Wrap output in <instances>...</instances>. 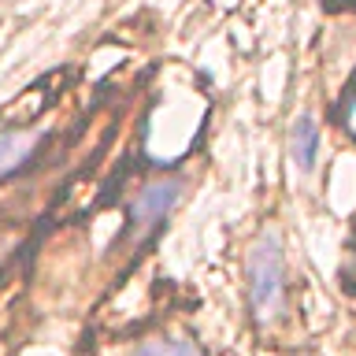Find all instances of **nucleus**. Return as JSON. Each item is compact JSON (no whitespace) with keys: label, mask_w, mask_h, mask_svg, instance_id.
Wrapping results in <instances>:
<instances>
[{"label":"nucleus","mask_w":356,"mask_h":356,"mask_svg":"<svg viewBox=\"0 0 356 356\" xmlns=\"http://www.w3.org/2000/svg\"><path fill=\"white\" fill-rule=\"evenodd\" d=\"M138 356H200V349L186 338H156L149 345H141Z\"/></svg>","instance_id":"obj_5"},{"label":"nucleus","mask_w":356,"mask_h":356,"mask_svg":"<svg viewBox=\"0 0 356 356\" xmlns=\"http://www.w3.org/2000/svg\"><path fill=\"white\" fill-rule=\"evenodd\" d=\"M289 145H293V160L300 171H308L312 163H316V156H319V130H316V122L312 119H300L297 127H293V138H289Z\"/></svg>","instance_id":"obj_4"},{"label":"nucleus","mask_w":356,"mask_h":356,"mask_svg":"<svg viewBox=\"0 0 356 356\" xmlns=\"http://www.w3.org/2000/svg\"><path fill=\"white\" fill-rule=\"evenodd\" d=\"M178 193H182V182H178V178H152V182H145L138 189V197L130 200L134 238H145V234H152L156 227H160V222L171 216Z\"/></svg>","instance_id":"obj_2"},{"label":"nucleus","mask_w":356,"mask_h":356,"mask_svg":"<svg viewBox=\"0 0 356 356\" xmlns=\"http://www.w3.org/2000/svg\"><path fill=\"white\" fill-rule=\"evenodd\" d=\"M286 293V260H282V245L275 234L256 241V249L249 252V300L256 319L267 323L278 316Z\"/></svg>","instance_id":"obj_1"},{"label":"nucleus","mask_w":356,"mask_h":356,"mask_svg":"<svg viewBox=\"0 0 356 356\" xmlns=\"http://www.w3.org/2000/svg\"><path fill=\"white\" fill-rule=\"evenodd\" d=\"M38 145H41V134H30V130H4L0 134V182L19 175L33 160Z\"/></svg>","instance_id":"obj_3"}]
</instances>
